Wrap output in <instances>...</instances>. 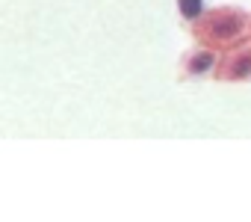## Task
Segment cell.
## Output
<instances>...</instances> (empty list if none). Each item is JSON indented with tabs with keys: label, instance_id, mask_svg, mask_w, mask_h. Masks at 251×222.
<instances>
[{
	"label": "cell",
	"instance_id": "cell-1",
	"mask_svg": "<svg viewBox=\"0 0 251 222\" xmlns=\"http://www.w3.org/2000/svg\"><path fill=\"white\" fill-rule=\"evenodd\" d=\"M189 33L198 45L222 54V51L251 39V15L239 6H213L189 27Z\"/></svg>",
	"mask_w": 251,
	"mask_h": 222
},
{
	"label": "cell",
	"instance_id": "cell-2",
	"mask_svg": "<svg viewBox=\"0 0 251 222\" xmlns=\"http://www.w3.org/2000/svg\"><path fill=\"white\" fill-rule=\"evenodd\" d=\"M213 80L219 83H251V39L219 54Z\"/></svg>",
	"mask_w": 251,
	"mask_h": 222
},
{
	"label": "cell",
	"instance_id": "cell-3",
	"mask_svg": "<svg viewBox=\"0 0 251 222\" xmlns=\"http://www.w3.org/2000/svg\"><path fill=\"white\" fill-rule=\"evenodd\" d=\"M216 65H219V51L213 48H204L195 42V48H189L180 62H177V80H204V77H213L216 74Z\"/></svg>",
	"mask_w": 251,
	"mask_h": 222
},
{
	"label": "cell",
	"instance_id": "cell-4",
	"mask_svg": "<svg viewBox=\"0 0 251 222\" xmlns=\"http://www.w3.org/2000/svg\"><path fill=\"white\" fill-rule=\"evenodd\" d=\"M177 12H180V18H183V24H186V30L207 12V0H177Z\"/></svg>",
	"mask_w": 251,
	"mask_h": 222
}]
</instances>
